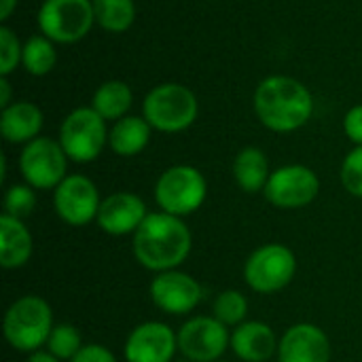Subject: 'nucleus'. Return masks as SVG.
<instances>
[{"label": "nucleus", "instance_id": "nucleus-1", "mask_svg": "<svg viewBox=\"0 0 362 362\" xmlns=\"http://www.w3.org/2000/svg\"><path fill=\"white\" fill-rule=\"evenodd\" d=\"M193 248V235L180 216L153 212L134 233L132 250L136 261L155 274L178 269Z\"/></svg>", "mask_w": 362, "mask_h": 362}, {"label": "nucleus", "instance_id": "nucleus-2", "mask_svg": "<svg viewBox=\"0 0 362 362\" xmlns=\"http://www.w3.org/2000/svg\"><path fill=\"white\" fill-rule=\"evenodd\" d=\"M255 112L259 121L278 134H288L303 127L314 112L310 89L293 76L274 74L255 89Z\"/></svg>", "mask_w": 362, "mask_h": 362}, {"label": "nucleus", "instance_id": "nucleus-3", "mask_svg": "<svg viewBox=\"0 0 362 362\" xmlns=\"http://www.w3.org/2000/svg\"><path fill=\"white\" fill-rule=\"evenodd\" d=\"M53 310L38 295H23L4 314L2 331L8 346L17 352H38L47 346L53 331Z\"/></svg>", "mask_w": 362, "mask_h": 362}, {"label": "nucleus", "instance_id": "nucleus-4", "mask_svg": "<svg viewBox=\"0 0 362 362\" xmlns=\"http://www.w3.org/2000/svg\"><path fill=\"white\" fill-rule=\"evenodd\" d=\"M199 104L195 93L180 83H161L153 87L142 102V117L153 129L176 134L193 125Z\"/></svg>", "mask_w": 362, "mask_h": 362}, {"label": "nucleus", "instance_id": "nucleus-5", "mask_svg": "<svg viewBox=\"0 0 362 362\" xmlns=\"http://www.w3.org/2000/svg\"><path fill=\"white\" fill-rule=\"evenodd\" d=\"M208 195V182L204 174L193 165L168 168L155 185V202L161 212L172 216H189L197 212Z\"/></svg>", "mask_w": 362, "mask_h": 362}, {"label": "nucleus", "instance_id": "nucleus-6", "mask_svg": "<svg viewBox=\"0 0 362 362\" xmlns=\"http://www.w3.org/2000/svg\"><path fill=\"white\" fill-rule=\"evenodd\" d=\"M297 272L295 252L284 244H263L244 263V280L259 295L286 288Z\"/></svg>", "mask_w": 362, "mask_h": 362}, {"label": "nucleus", "instance_id": "nucleus-7", "mask_svg": "<svg viewBox=\"0 0 362 362\" xmlns=\"http://www.w3.org/2000/svg\"><path fill=\"white\" fill-rule=\"evenodd\" d=\"M95 23L91 0H45L38 11L40 32L59 45L85 38Z\"/></svg>", "mask_w": 362, "mask_h": 362}, {"label": "nucleus", "instance_id": "nucleus-8", "mask_svg": "<svg viewBox=\"0 0 362 362\" xmlns=\"http://www.w3.org/2000/svg\"><path fill=\"white\" fill-rule=\"evenodd\" d=\"M108 142L106 119L93 108L72 110L59 127V144L68 159L76 163H89L100 157Z\"/></svg>", "mask_w": 362, "mask_h": 362}, {"label": "nucleus", "instance_id": "nucleus-9", "mask_svg": "<svg viewBox=\"0 0 362 362\" xmlns=\"http://www.w3.org/2000/svg\"><path fill=\"white\" fill-rule=\"evenodd\" d=\"M19 172L25 185L34 189H55L68 176V155L59 140L38 136L23 146L19 155Z\"/></svg>", "mask_w": 362, "mask_h": 362}, {"label": "nucleus", "instance_id": "nucleus-10", "mask_svg": "<svg viewBox=\"0 0 362 362\" xmlns=\"http://www.w3.org/2000/svg\"><path fill=\"white\" fill-rule=\"evenodd\" d=\"M320 193V178L308 165H282L272 172L265 185V199L282 210H297L310 206Z\"/></svg>", "mask_w": 362, "mask_h": 362}, {"label": "nucleus", "instance_id": "nucleus-11", "mask_svg": "<svg viewBox=\"0 0 362 362\" xmlns=\"http://www.w3.org/2000/svg\"><path fill=\"white\" fill-rule=\"evenodd\" d=\"M178 335V352L191 362H216L231 346L227 327L214 316H195L187 320Z\"/></svg>", "mask_w": 362, "mask_h": 362}, {"label": "nucleus", "instance_id": "nucleus-12", "mask_svg": "<svg viewBox=\"0 0 362 362\" xmlns=\"http://www.w3.org/2000/svg\"><path fill=\"white\" fill-rule=\"evenodd\" d=\"M53 206L57 216L70 227H85L98 218L102 199L93 180L83 174L66 176L53 189Z\"/></svg>", "mask_w": 362, "mask_h": 362}, {"label": "nucleus", "instance_id": "nucleus-13", "mask_svg": "<svg viewBox=\"0 0 362 362\" xmlns=\"http://www.w3.org/2000/svg\"><path fill=\"white\" fill-rule=\"evenodd\" d=\"M151 299L153 303L172 316H182L193 312L202 299H204V291L202 284L178 269H170L163 274H157L151 282Z\"/></svg>", "mask_w": 362, "mask_h": 362}, {"label": "nucleus", "instance_id": "nucleus-14", "mask_svg": "<svg viewBox=\"0 0 362 362\" xmlns=\"http://www.w3.org/2000/svg\"><path fill=\"white\" fill-rule=\"evenodd\" d=\"M178 350V335L157 320L138 325L123 348L127 362H172Z\"/></svg>", "mask_w": 362, "mask_h": 362}, {"label": "nucleus", "instance_id": "nucleus-15", "mask_svg": "<svg viewBox=\"0 0 362 362\" xmlns=\"http://www.w3.org/2000/svg\"><path fill=\"white\" fill-rule=\"evenodd\" d=\"M146 216L148 212L142 197L129 191H119L102 199L95 223L108 235H129L138 231Z\"/></svg>", "mask_w": 362, "mask_h": 362}, {"label": "nucleus", "instance_id": "nucleus-16", "mask_svg": "<svg viewBox=\"0 0 362 362\" xmlns=\"http://www.w3.org/2000/svg\"><path fill=\"white\" fill-rule=\"evenodd\" d=\"M329 361H331V341H329L327 333L312 322L293 325L280 339L278 362Z\"/></svg>", "mask_w": 362, "mask_h": 362}, {"label": "nucleus", "instance_id": "nucleus-17", "mask_svg": "<svg viewBox=\"0 0 362 362\" xmlns=\"http://www.w3.org/2000/svg\"><path fill=\"white\" fill-rule=\"evenodd\" d=\"M280 341L276 339L274 329L261 320H248L235 327L231 333V350L244 362H267L278 354Z\"/></svg>", "mask_w": 362, "mask_h": 362}, {"label": "nucleus", "instance_id": "nucleus-18", "mask_svg": "<svg viewBox=\"0 0 362 362\" xmlns=\"http://www.w3.org/2000/svg\"><path fill=\"white\" fill-rule=\"evenodd\" d=\"M42 129V112L36 104L17 100L11 106L2 108L0 115V134L6 142L28 144L38 138Z\"/></svg>", "mask_w": 362, "mask_h": 362}, {"label": "nucleus", "instance_id": "nucleus-19", "mask_svg": "<svg viewBox=\"0 0 362 362\" xmlns=\"http://www.w3.org/2000/svg\"><path fill=\"white\" fill-rule=\"evenodd\" d=\"M34 252V240L23 221L2 212L0 216V265L4 269L23 267Z\"/></svg>", "mask_w": 362, "mask_h": 362}, {"label": "nucleus", "instance_id": "nucleus-20", "mask_svg": "<svg viewBox=\"0 0 362 362\" xmlns=\"http://www.w3.org/2000/svg\"><path fill=\"white\" fill-rule=\"evenodd\" d=\"M151 123L144 117H123L115 121V125L108 132V144L112 153L121 157H134L142 153L151 140Z\"/></svg>", "mask_w": 362, "mask_h": 362}, {"label": "nucleus", "instance_id": "nucleus-21", "mask_svg": "<svg viewBox=\"0 0 362 362\" xmlns=\"http://www.w3.org/2000/svg\"><path fill=\"white\" fill-rule=\"evenodd\" d=\"M269 161L267 155L257 146H246L238 153L233 161V178L238 187L246 193H263L269 180Z\"/></svg>", "mask_w": 362, "mask_h": 362}, {"label": "nucleus", "instance_id": "nucleus-22", "mask_svg": "<svg viewBox=\"0 0 362 362\" xmlns=\"http://www.w3.org/2000/svg\"><path fill=\"white\" fill-rule=\"evenodd\" d=\"M132 104H134V93L127 83L106 81L95 89L91 108L106 121H119L127 117Z\"/></svg>", "mask_w": 362, "mask_h": 362}, {"label": "nucleus", "instance_id": "nucleus-23", "mask_svg": "<svg viewBox=\"0 0 362 362\" xmlns=\"http://www.w3.org/2000/svg\"><path fill=\"white\" fill-rule=\"evenodd\" d=\"M95 23L112 34L127 32L136 21L134 0H91Z\"/></svg>", "mask_w": 362, "mask_h": 362}, {"label": "nucleus", "instance_id": "nucleus-24", "mask_svg": "<svg viewBox=\"0 0 362 362\" xmlns=\"http://www.w3.org/2000/svg\"><path fill=\"white\" fill-rule=\"evenodd\" d=\"M55 62H57V53H55V42L51 38L40 34L25 40L21 53V66L25 68L28 74L45 76L53 70Z\"/></svg>", "mask_w": 362, "mask_h": 362}, {"label": "nucleus", "instance_id": "nucleus-25", "mask_svg": "<svg viewBox=\"0 0 362 362\" xmlns=\"http://www.w3.org/2000/svg\"><path fill=\"white\" fill-rule=\"evenodd\" d=\"M246 314H248V299L240 291L229 288L214 299L212 316L221 320L225 327H240L242 322H246Z\"/></svg>", "mask_w": 362, "mask_h": 362}, {"label": "nucleus", "instance_id": "nucleus-26", "mask_svg": "<svg viewBox=\"0 0 362 362\" xmlns=\"http://www.w3.org/2000/svg\"><path fill=\"white\" fill-rule=\"evenodd\" d=\"M83 350V337L74 325H55L49 341H47V352H51L59 361H72L78 352Z\"/></svg>", "mask_w": 362, "mask_h": 362}, {"label": "nucleus", "instance_id": "nucleus-27", "mask_svg": "<svg viewBox=\"0 0 362 362\" xmlns=\"http://www.w3.org/2000/svg\"><path fill=\"white\" fill-rule=\"evenodd\" d=\"M36 208V193L30 185H13L4 193V214L23 221Z\"/></svg>", "mask_w": 362, "mask_h": 362}, {"label": "nucleus", "instance_id": "nucleus-28", "mask_svg": "<svg viewBox=\"0 0 362 362\" xmlns=\"http://www.w3.org/2000/svg\"><path fill=\"white\" fill-rule=\"evenodd\" d=\"M23 45L15 36V32L6 25H0V76H8L17 64H21Z\"/></svg>", "mask_w": 362, "mask_h": 362}, {"label": "nucleus", "instance_id": "nucleus-29", "mask_svg": "<svg viewBox=\"0 0 362 362\" xmlns=\"http://www.w3.org/2000/svg\"><path fill=\"white\" fill-rule=\"evenodd\" d=\"M341 185L344 189L362 199V146H356L354 151L348 153V157L341 163Z\"/></svg>", "mask_w": 362, "mask_h": 362}, {"label": "nucleus", "instance_id": "nucleus-30", "mask_svg": "<svg viewBox=\"0 0 362 362\" xmlns=\"http://www.w3.org/2000/svg\"><path fill=\"white\" fill-rule=\"evenodd\" d=\"M344 132L346 136L356 144L362 146V104L350 108L344 117Z\"/></svg>", "mask_w": 362, "mask_h": 362}, {"label": "nucleus", "instance_id": "nucleus-31", "mask_svg": "<svg viewBox=\"0 0 362 362\" xmlns=\"http://www.w3.org/2000/svg\"><path fill=\"white\" fill-rule=\"evenodd\" d=\"M70 362H117L115 354L100 344H87Z\"/></svg>", "mask_w": 362, "mask_h": 362}, {"label": "nucleus", "instance_id": "nucleus-32", "mask_svg": "<svg viewBox=\"0 0 362 362\" xmlns=\"http://www.w3.org/2000/svg\"><path fill=\"white\" fill-rule=\"evenodd\" d=\"M11 104V83L6 81V76H0V106L6 108Z\"/></svg>", "mask_w": 362, "mask_h": 362}, {"label": "nucleus", "instance_id": "nucleus-33", "mask_svg": "<svg viewBox=\"0 0 362 362\" xmlns=\"http://www.w3.org/2000/svg\"><path fill=\"white\" fill-rule=\"evenodd\" d=\"M17 6V0H0V19L6 21Z\"/></svg>", "mask_w": 362, "mask_h": 362}, {"label": "nucleus", "instance_id": "nucleus-34", "mask_svg": "<svg viewBox=\"0 0 362 362\" xmlns=\"http://www.w3.org/2000/svg\"><path fill=\"white\" fill-rule=\"evenodd\" d=\"M25 362H62L59 358H55L51 352H42V350H38V352H32L30 354V358Z\"/></svg>", "mask_w": 362, "mask_h": 362}, {"label": "nucleus", "instance_id": "nucleus-35", "mask_svg": "<svg viewBox=\"0 0 362 362\" xmlns=\"http://www.w3.org/2000/svg\"><path fill=\"white\" fill-rule=\"evenodd\" d=\"M216 362H221V361H216Z\"/></svg>", "mask_w": 362, "mask_h": 362}, {"label": "nucleus", "instance_id": "nucleus-36", "mask_svg": "<svg viewBox=\"0 0 362 362\" xmlns=\"http://www.w3.org/2000/svg\"><path fill=\"white\" fill-rule=\"evenodd\" d=\"M189 362H191V361H189Z\"/></svg>", "mask_w": 362, "mask_h": 362}]
</instances>
